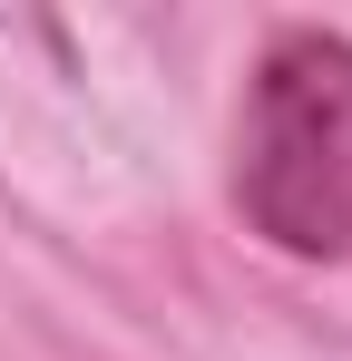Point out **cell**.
<instances>
[{
  "label": "cell",
  "mask_w": 352,
  "mask_h": 361,
  "mask_svg": "<svg viewBox=\"0 0 352 361\" xmlns=\"http://www.w3.org/2000/svg\"><path fill=\"white\" fill-rule=\"evenodd\" d=\"M235 205L284 254H343L352 244V39L284 30L264 49L254 88H245Z\"/></svg>",
  "instance_id": "obj_1"
}]
</instances>
